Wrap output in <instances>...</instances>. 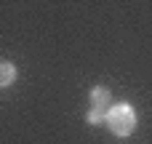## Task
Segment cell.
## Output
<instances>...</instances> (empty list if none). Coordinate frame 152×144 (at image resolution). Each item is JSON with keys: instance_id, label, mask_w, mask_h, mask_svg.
<instances>
[{"instance_id": "cell-1", "label": "cell", "mask_w": 152, "mask_h": 144, "mask_svg": "<svg viewBox=\"0 0 152 144\" xmlns=\"http://www.w3.org/2000/svg\"><path fill=\"white\" fill-rule=\"evenodd\" d=\"M104 123L115 136H131L136 131V110L131 104H112L104 115Z\"/></svg>"}, {"instance_id": "cell-2", "label": "cell", "mask_w": 152, "mask_h": 144, "mask_svg": "<svg viewBox=\"0 0 152 144\" xmlns=\"http://www.w3.org/2000/svg\"><path fill=\"white\" fill-rule=\"evenodd\" d=\"M88 102H91V110H96V112H104V115H107V110L112 107V104H110V102H112V94H110V88L96 86V88H91Z\"/></svg>"}, {"instance_id": "cell-3", "label": "cell", "mask_w": 152, "mask_h": 144, "mask_svg": "<svg viewBox=\"0 0 152 144\" xmlns=\"http://www.w3.org/2000/svg\"><path fill=\"white\" fill-rule=\"evenodd\" d=\"M16 83V67L11 61H0V88H11Z\"/></svg>"}, {"instance_id": "cell-4", "label": "cell", "mask_w": 152, "mask_h": 144, "mask_svg": "<svg viewBox=\"0 0 152 144\" xmlns=\"http://www.w3.org/2000/svg\"><path fill=\"white\" fill-rule=\"evenodd\" d=\"M86 120H88L91 126H102V123H104V112H96V110H88Z\"/></svg>"}]
</instances>
